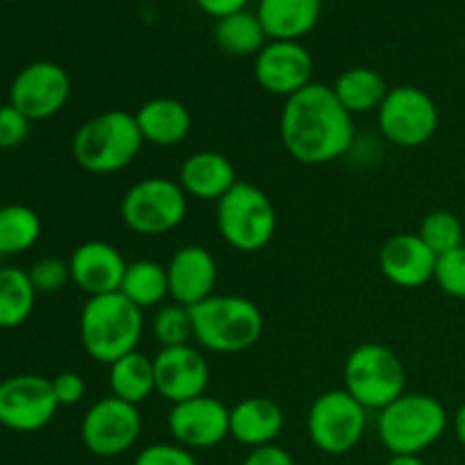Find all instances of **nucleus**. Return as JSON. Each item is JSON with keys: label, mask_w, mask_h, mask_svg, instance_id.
Listing matches in <instances>:
<instances>
[{"label": "nucleus", "mask_w": 465, "mask_h": 465, "mask_svg": "<svg viewBox=\"0 0 465 465\" xmlns=\"http://www.w3.org/2000/svg\"><path fill=\"white\" fill-rule=\"evenodd\" d=\"M168 295L182 307H195L212 298L218 282V263L203 245H184L166 266Z\"/></svg>", "instance_id": "nucleus-17"}, {"label": "nucleus", "mask_w": 465, "mask_h": 465, "mask_svg": "<svg viewBox=\"0 0 465 465\" xmlns=\"http://www.w3.org/2000/svg\"><path fill=\"white\" fill-rule=\"evenodd\" d=\"M452 430H454V436H457L459 443L465 448V404H461V407L457 409V413H454Z\"/></svg>", "instance_id": "nucleus-39"}, {"label": "nucleus", "mask_w": 465, "mask_h": 465, "mask_svg": "<svg viewBox=\"0 0 465 465\" xmlns=\"http://www.w3.org/2000/svg\"><path fill=\"white\" fill-rule=\"evenodd\" d=\"M109 389L114 398L139 407L150 395L157 393L153 359L134 350L114 361L109 366Z\"/></svg>", "instance_id": "nucleus-25"}, {"label": "nucleus", "mask_w": 465, "mask_h": 465, "mask_svg": "<svg viewBox=\"0 0 465 465\" xmlns=\"http://www.w3.org/2000/svg\"><path fill=\"white\" fill-rule=\"evenodd\" d=\"M434 282L450 298L465 300V245L448 254H440L436 262Z\"/></svg>", "instance_id": "nucleus-32"}, {"label": "nucleus", "mask_w": 465, "mask_h": 465, "mask_svg": "<svg viewBox=\"0 0 465 465\" xmlns=\"http://www.w3.org/2000/svg\"><path fill=\"white\" fill-rule=\"evenodd\" d=\"M36 289L27 271L0 266V330H16L30 321L36 304Z\"/></svg>", "instance_id": "nucleus-26"}, {"label": "nucleus", "mask_w": 465, "mask_h": 465, "mask_svg": "<svg viewBox=\"0 0 465 465\" xmlns=\"http://www.w3.org/2000/svg\"><path fill=\"white\" fill-rule=\"evenodd\" d=\"M141 430H143V418H141L139 407L109 395V398L98 400L84 413L80 439L91 454L112 459L134 448Z\"/></svg>", "instance_id": "nucleus-11"}, {"label": "nucleus", "mask_w": 465, "mask_h": 465, "mask_svg": "<svg viewBox=\"0 0 465 465\" xmlns=\"http://www.w3.org/2000/svg\"><path fill=\"white\" fill-rule=\"evenodd\" d=\"M36 293H59L71 282V268L68 262L57 257H41L27 271Z\"/></svg>", "instance_id": "nucleus-33"}, {"label": "nucleus", "mask_w": 465, "mask_h": 465, "mask_svg": "<svg viewBox=\"0 0 465 465\" xmlns=\"http://www.w3.org/2000/svg\"><path fill=\"white\" fill-rule=\"evenodd\" d=\"M254 14L268 41H300L316 30L322 0H259Z\"/></svg>", "instance_id": "nucleus-22"}, {"label": "nucleus", "mask_w": 465, "mask_h": 465, "mask_svg": "<svg viewBox=\"0 0 465 465\" xmlns=\"http://www.w3.org/2000/svg\"><path fill=\"white\" fill-rule=\"evenodd\" d=\"M380 271L391 284L400 289H420L434 280L436 257L418 234H395L380 250Z\"/></svg>", "instance_id": "nucleus-19"}, {"label": "nucleus", "mask_w": 465, "mask_h": 465, "mask_svg": "<svg viewBox=\"0 0 465 465\" xmlns=\"http://www.w3.org/2000/svg\"><path fill=\"white\" fill-rule=\"evenodd\" d=\"M189 195L180 182L168 177H145L125 191L121 218L127 230L139 236H163L184 223Z\"/></svg>", "instance_id": "nucleus-8"}, {"label": "nucleus", "mask_w": 465, "mask_h": 465, "mask_svg": "<svg viewBox=\"0 0 465 465\" xmlns=\"http://www.w3.org/2000/svg\"><path fill=\"white\" fill-rule=\"evenodd\" d=\"M32 121L14 104H0V150L21 148L30 136Z\"/></svg>", "instance_id": "nucleus-34"}, {"label": "nucleus", "mask_w": 465, "mask_h": 465, "mask_svg": "<svg viewBox=\"0 0 465 465\" xmlns=\"http://www.w3.org/2000/svg\"><path fill=\"white\" fill-rule=\"evenodd\" d=\"M193 341L216 354H241L262 341L263 313L243 295H212L191 307Z\"/></svg>", "instance_id": "nucleus-4"}, {"label": "nucleus", "mask_w": 465, "mask_h": 465, "mask_svg": "<svg viewBox=\"0 0 465 465\" xmlns=\"http://www.w3.org/2000/svg\"><path fill=\"white\" fill-rule=\"evenodd\" d=\"M173 440L186 450H209L230 439V407L212 395L173 404L168 413Z\"/></svg>", "instance_id": "nucleus-14"}, {"label": "nucleus", "mask_w": 465, "mask_h": 465, "mask_svg": "<svg viewBox=\"0 0 465 465\" xmlns=\"http://www.w3.org/2000/svg\"><path fill=\"white\" fill-rule=\"evenodd\" d=\"M68 268H71L73 284L89 298H95V295L116 293L121 289L127 263L121 250L107 241H84L73 250Z\"/></svg>", "instance_id": "nucleus-18"}, {"label": "nucleus", "mask_w": 465, "mask_h": 465, "mask_svg": "<svg viewBox=\"0 0 465 465\" xmlns=\"http://www.w3.org/2000/svg\"><path fill=\"white\" fill-rule=\"evenodd\" d=\"M334 94L339 103L350 114H371L377 112L389 95V84L384 77L368 66H352L341 73L334 82Z\"/></svg>", "instance_id": "nucleus-24"}, {"label": "nucleus", "mask_w": 465, "mask_h": 465, "mask_svg": "<svg viewBox=\"0 0 465 465\" xmlns=\"http://www.w3.org/2000/svg\"><path fill=\"white\" fill-rule=\"evenodd\" d=\"M143 143L134 114L109 109L77 127L71 153L82 171L91 175H112L130 166L139 157Z\"/></svg>", "instance_id": "nucleus-3"}, {"label": "nucleus", "mask_w": 465, "mask_h": 465, "mask_svg": "<svg viewBox=\"0 0 465 465\" xmlns=\"http://www.w3.org/2000/svg\"><path fill=\"white\" fill-rule=\"evenodd\" d=\"M71 75L54 62H32L16 73L9 84V104L32 123L48 121L66 107L71 98Z\"/></svg>", "instance_id": "nucleus-13"}, {"label": "nucleus", "mask_w": 465, "mask_h": 465, "mask_svg": "<svg viewBox=\"0 0 465 465\" xmlns=\"http://www.w3.org/2000/svg\"><path fill=\"white\" fill-rule=\"evenodd\" d=\"M5 3H23V0H5Z\"/></svg>", "instance_id": "nucleus-41"}, {"label": "nucleus", "mask_w": 465, "mask_h": 465, "mask_svg": "<svg viewBox=\"0 0 465 465\" xmlns=\"http://www.w3.org/2000/svg\"><path fill=\"white\" fill-rule=\"evenodd\" d=\"M386 465H427L420 454H391V461Z\"/></svg>", "instance_id": "nucleus-40"}, {"label": "nucleus", "mask_w": 465, "mask_h": 465, "mask_svg": "<svg viewBox=\"0 0 465 465\" xmlns=\"http://www.w3.org/2000/svg\"><path fill=\"white\" fill-rule=\"evenodd\" d=\"M236 182L234 163L213 150L193 153L180 168V186L184 193L203 203H218Z\"/></svg>", "instance_id": "nucleus-21"}, {"label": "nucleus", "mask_w": 465, "mask_h": 465, "mask_svg": "<svg viewBox=\"0 0 465 465\" xmlns=\"http://www.w3.org/2000/svg\"><path fill=\"white\" fill-rule=\"evenodd\" d=\"M448 411L425 393H404L380 411L377 434L391 454H420L443 439Z\"/></svg>", "instance_id": "nucleus-5"}, {"label": "nucleus", "mask_w": 465, "mask_h": 465, "mask_svg": "<svg viewBox=\"0 0 465 465\" xmlns=\"http://www.w3.org/2000/svg\"><path fill=\"white\" fill-rule=\"evenodd\" d=\"M50 381H53V391L59 407H75V404H80L84 400L86 381L77 372H59Z\"/></svg>", "instance_id": "nucleus-36"}, {"label": "nucleus", "mask_w": 465, "mask_h": 465, "mask_svg": "<svg viewBox=\"0 0 465 465\" xmlns=\"http://www.w3.org/2000/svg\"><path fill=\"white\" fill-rule=\"evenodd\" d=\"M280 139L286 153L304 166L331 163L354 145L352 114L339 103L331 86L312 82L286 98Z\"/></svg>", "instance_id": "nucleus-1"}, {"label": "nucleus", "mask_w": 465, "mask_h": 465, "mask_svg": "<svg viewBox=\"0 0 465 465\" xmlns=\"http://www.w3.org/2000/svg\"><path fill=\"white\" fill-rule=\"evenodd\" d=\"M153 363L157 393L171 404L186 402V400L207 393L212 371H209L207 359L193 345L159 348Z\"/></svg>", "instance_id": "nucleus-16"}, {"label": "nucleus", "mask_w": 465, "mask_h": 465, "mask_svg": "<svg viewBox=\"0 0 465 465\" xmlns=\"http://www.w3.org/2000/svg\"><path fill=\"white\" fill-rule=\"evenodd\" d=\"M118 291L132 304H136L141 312L150 307H159L168 298L166 266L150 262V259H139V262L127 263Z\"/></svg>", "instance_id": "nucleus-28"}, {"label": "nucleus", "mask_w": 465, "mask_h": 465, "mask_svg": "<svg viewBox=\"0 0 465 465\" xmlns=\"http://www.w3.org/2000/svg\"><path fill=\"white\" fill-rule=\"evenodd\" d=\"M59 402L53 381L41 375H14L0 381V425L16 434H35L53 422Z\"/></svg>", "instance_id": "nucleus-12"}, {"label": "nucleus", "mask_w": 465, "mask_h": 465, "mask_svg": "<svg viewBox=\"0 0 465 465\" xmlns=\"http://www.w3.org/2000/svg\"><path fill=\"white\" fill-rule=\"evenodd\" d=\"M216 225L230 248L239 252H259L275 236V204L266 191L239 180L216 203Z\"/></svg>", "instance_id": "nucleus-6"}, {"label": "nucleus", "mask_w": 465, "mask_h": 465, "mask_svg": "<svg viewBox=\"0 0 465 465\" xmlns=\"http://www.w3.org/2000/svg\"><path fill=\"white\" fill-rule=\"evenodd\" d=\"M284 430V411L272 400L254 395L230 409V436L245 448L272 445Z\"/></svg>", "instance_id": "nucleus-20"}, {"label": "nucleus", "mask_w": 465, "mask_h": 465, "mask_svg": "<svg viewBox=\"0 0 465 465\" xmlns=\"http://www.w3.org/2000/svg\"><path fill=\"white\" fill-rule=\"evenodd\" d=\"M153 336L162 348H180L193 341V318L191 309L182 304H163L154 312Z\"/></svg>", "instance_id": "nucleus-30"}, {"label": "nucleus", "mask_w": 465, "mask_h": 465, "mask_svg": "<svg viewBox=\"0 0 465 465\" xmlns=\"http://www.w3.org/2000/svg\"><path fill=\"white\" fill-rule=\"evenodd\" d=\"M134 118L145 143L159 145V148L180 145L193 125L189 107L175 98L148 100L136 109Z\"/></svg>", "instance_id": "nucleus-23"}, {"label": "nucleus", "mask_w": 465, "mask_h": 465, "mask_svg": "<svg viewBox=\"0 0 465 465\" xmlns=\"http://www.w3.org/2000/svg\"><path fill=\"white\" fill-rule=\"evenodd\" d=\"M132 465H198L193 452L177 443H154L141 450Z\"/></svg>", "instance_id": "nucleus-35"}, {"label": "nucleus", "mask_w": 465, "mask_h": 465, "mask_svg": "<svg viewBox=\"0 0 465 465\" xmlns=\"http://www.w3.org/2000/svg\"><path fill=\"white\" fill-rule=\"evenodd\" d=\"M418 236L430 245V250L436 257H440V254H448L452 250L461 248L463 225L452 212H448V209H436V212L427 213L422 218Z\"/></svg>", "instance_id": "nucleus-31"}, {"label": "nucleus", "mask_w": 465, "mask_h": 465, "mask_svg": "<svg viewBox=\"0 0 465 465\" xmlns=\"http://www.w3.org/2000/svg\"><path fill=\"white\" fill-rule=\"evenodd\" d=\"M368 425V409L345 389L325 391L313 400L307 416V431L321 452L339 457L361 443Z\"/></svg>", "instance_id": "nucleus-9"}, {"label": "nucleus", "mask_w": 465, "mask_h": 465, "mask_svg": "<svg viewBox=\"0 0 465 465\" xmlns=\"http://www.w3.org/2000/svg\"><path fill=\"white\" fill-rule=\"evenodd\" d=\"M41 218L27 204L0 207V257H16L35 248L41 239Z\"/></svg>", "instance_id": "nucleus-29"}, {"label": "nucleus", "mask_w": 465, "mask_h": 465, "mask_svg": "<svg viewBox=\"0 0 465 465\" xmlns=\"http://www.w3.org/2000/svg\"><path fill=\"white\" fill-rule=\"evenodd\" d=\"M380 132L398 148H420L439 130V107L427 91L418 86H393L377 109Z\"/></svg>", "instance_id": "nucleus-10"}, {"label": "nucleus", "mask_w": 465, "mask_h": 465, "mask_svg": "<svg viewBox=\"0 0 465 465\" xmlns=\"http://www.w3.org/2000/svg\"><path fill=\"white\" fill-rule=\"evenodd\" d=\"M254 80L266 94L291 98L313 82V57L300 41H268L254 57Z\"/></svg>", "instance_id": "nucleus-15"}, {"label": "nucleus", "mask_w": 465, "mask_h": 465, "mask_svg": "<svg viewBox=\"0 0 465 465\" xmlns=\"http://www.w3.org/2000/svg\"><path fill=\"white\" fill-rule=\"evenodd\" d=\"M241 465H295L293 457L280 445H263V448L250 450L248 457Z\"/></svg>", "instance_id": "nucleus-37"}, {"label": "nucleus", "mask_w": 465, "mask_h": 465, "mask_svg": "<svg viewBox=\"0 0 465 465\" xmlns=\"http://www.w3.org/2000/svg\"><path fill=\"white\" fill-rule=\"evenodd\" d=\"M143 336V312L121 291L89 298L80 313V341L94 361L112 366L134 352Z\"/></svg>", "instance_id": "nucleus-2"}, {"label": "nucleus", "mask_w": 465, "mask_h": 465, "mask_svg": "<svg viewBox=\"0 0 465 465\" xmlns=\"http://www.w3.org/2000/svg\"><path fill=\"white\" fill-rule=\"evenodd\" d=\"M213 39L223 53L232 57H257L263 45L268 44V36L259 23L257 14L236 12L225 18H218L213 27Z\"/></svg>", "instance_id": "nucleus-27"}, {"label": "nucleus", "mask_w": 465, "mask_h": 465, "mask_svg": "<svg viewBox=\"0 0 465 465\" xmlns=\"http://www.w3.org/2000/svg\"><path fill=\"white\" fill-rule=\"evenodd\" d=\"M195 5H198L207 16L216 18L218 21V18H225L230 16V14L243 12L248 0H195Z\"/></svg>", "instance_id": "nucleus-38"}, {"label": "nucleus", "mask_w": 465, "mask_h": 465, "mask_svg": "<svg viewBox=\"0 0 465 465\" xmlns=\"http://www.w3.org/2000/svg\"><path fill=\"white\" fill-rule=\"evenodd\" d=\"M345 391L361 407L381 411L402 398L407 389V372L391 348L380 343H363L350 352L343 366Z\"/></svg>", "instance_id": "nucleus-7"}]
</instances>
